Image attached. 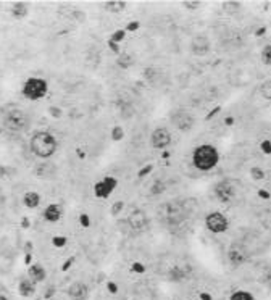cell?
Instances as JSON below:
<instances>
[{
    "label": "cell",
    "instance_id": "3957f363",
    "mask_svg": "<svg viewBox=\"0 0 271 300\" xmlns=\"http://www.w3.org/2000/svg\"><path fill=\"white\" fill-rule=\"evenodd\" d=\"M3 128L8 129V131H13V133H21L28 128L29 124V118L23 110L20 108H13L7 112V115L3 117Z\"/></svg>",
    "mask_w": 271,
    "mask_h": 300
},
{
    "label": "cell",
    "instance_id": "7c38bea8",
    "mask_svg": "<svg viewBox=\"0 0 271 300\" xmlns=\"http://www.w3.org/2000/svg\"><path fill=\"white\" fill-rule=\"evenodd\" d=\"M68 296L73 300H86L89 296V289L84 282H73L68 287Z\"/></svg>",
    "mask_w": 271,
    "mask_h": 300
},
{
    "label": "cell",
    "instance_id": "8fae6325",
    "mask_svg": "<svg viewBox=\"0 0 271 300\" xmlns=\"http://www.w3.org/2000/svg\"><path fill=\"white\" fill-rule=\"evenodd\" d=\"M116 186V180L115 178H105L104 181H100L95 184V187H94V192H95V196L100 197V199H107L111 192H113V189Z\"/></svg>",
    "mask_w": 271,
    "mask_h": 300
},
{
    "label": "cell",
    "instance_id": "9c48e42d",
    "mask_svg": "<svg viewBox=\"0 0 271 300\" xmlns=\"http://www.w3.org/2000/svg\"><path fill=\"white\" fill-rule=\"evenodd\" d=\"M190 50H192V54L197 57L207 55L210 52V39L204 34L195 36L192 42H190Z\"/></svg>",
    "mask_w": 271,
    "mask_h": 300
},
{
    "label": "cell",
    "instance_id": "ac0fdd59",
    "mask_svg": "<svg viewBox=\"0 0 271 300\" xmlns=\"http://www.w3.org/2000/svg\"><path fill=\"white\" fill-rule=\"evenodd\" d=\"M28 5H26L24 2H17V3H13V7H12V15L15 18H24L26 15H28Z\"/></svg>",
    "mask_w": 271,
    "mask_h": 300
},
{
    "label": "cell",
    "instance_id": "52a82bcc",
    "mask_svg": "<svg viewBox=\"0 0 271 300\" xmlns=\"http://www.w3.org/2000/svg\"><path fill=\"white\" fill-rule=\"evenodd\" d=\"M150 142L153 149H165L171 142V133L167 128H157L150 136Z\"/></svg>",
    "mask_w": 271,
    "mask_h": 300
},
{
    "label": "cell",
    "instance_id": "83f0119b",
    "mask_svg": "<svg viewBox=\"0 0 271 300\" xmlns=\"http://www.w3.org/2000/svg\"><path fill=\"white\" fill-rule=\"evenodd\" d=\"M123 208V202H118V203H115L113 205V208H111V212H113V215L116 213H120V210Z\"/></svg>",
    "mask_w": 271,
    "mask_h": 300
},
{
    "label": "cell",
    "instance_id": "6da1fadb",
    "mask_svg": "<svg viewBox=\"0 0 271 300\" xmlns=\"http://www.w3.org/2000/svg\"><path fill=\"white\" fill-rule=\"evenodd\" d=\"M29 147L33 150V154L39 157V159H50L58 149V142L50 133L39 131V133H36L31 138Z\"/></svg>",
    "mask_w": 271,
    "mask_h": 300
},
{
    "label": "cell",
    "instance_id": "8992f818",
    "mask_svg": "<svg viewBox=\"0 0 271 300\" xmlns=\"http://www.w3.org/2000/svg\"><path fill=\"white\" fill-rule=\"evenodd\" d=\"M215 196L220 202H231L236 197V187L229 181H220L215 186Z\"/></svg>",
    "mask_w": 271,
    "mask_h": 300
},
{
    "label": "cell",
    "instance_id": "30bf717a",
    "mask_svg": "<svg viewBox=\"0 0 271 300\" xmlns=\"http://www.w3.org/2000/svg\"><path fill=\"white\" fill-rule=\"evenodd\" d=\"M127 223L134 231H144L148 224V218L142 210H132L131 215L127 217Z\"/></svg>",
    "mask_w": 271,
    "mask_h": 300
},
{
    "label": "cell",
    "instance_id": "f1b7e54d",
    "mask_svg": "<svg viewBox=\"0 0 271 300\" xmlns=\"http://www.w3.org/2000/svg\"><path fill=\"white\" fill-rule=\"evenodd\" d=\"M262 150L267 152V154H271V144H270V142H263V144H262Z\"/></svg>",
    "mask_w": 271,
    "mask_h": 300
},
{
    "label": "cell",
    "instance_id": "f546056e",
    "mask_svg": "<svg viewBox=\"0 0 271 300\" xmlns=\"http://www.w3.org/2000/svg\"><path fill=\"white\" fill-rule=\"evenodd\" d=\"M65 238H57V239H54V244L55 245H65Z\"/></svg>",
    "mask_w": 271,
    "mask_h": 300
},
{
    "label": "cell",
    "instance_id": "5b68a950",
    "mask_svg": "<svg viewBox=\"0 0 271 300\" xmlns=\"http://www.w3.org/2000/svg\"><path fill=\"white\" fill-rule=\"evenodd\" d=\"M205 224L211 233H225L228 229V218L223 213H210L205 220Z\"/></svg>",
    "mask_w": 271,
    "mask_h": 300
},
{
    "label": "cell",
    "instance_id": "44dd1931",
    "mask_svg": "<svg viewBox=\"0 0 271 300\" xmlns=\"http://www.w3.org/2000/svg\"><path fill=\"white\" fill-rule=\"evenodd\" d=\"M262 61L265 65H271V44L265 45L262 49Z\"/></svg>",
    "mask_w": 271,
    "mask_h": 300
},
{
    "label": "cell",
    "instance_id": "4dcf8cb0",
    "mask_svg": "<svg viewBox=\"0 0 271 300\" xmlns=\"http://www.w3.org/2000/svg\"><path fill=\"white\" fill-rule=\"evenodd\" d=\"M81 223H83V226H89V220H87V217H81Z\"/></svg>",
    "mask_w": 271,
    "mask_h": 300
},
{
    "label": "cell",
    "instance_id": "7a4b0ae2",
    "mask_svg": "<svg viewBox=\"0 0 271 300\" xmlns=\"http://www.w3.org/2000/svg\"><path fill=\"white\" fill-rule=\"evenodd\" d=\"M218 160H220V154L213 145H200L194 150L192 155L194 166L200 171H208L215 168Z\"/></svg>",
    "mask_w": 271,
    "mask_h": 300
},
{
    "label": "cell",
    "instance_id": "2e32d148",
    "mask_svg": "<svg viewBox=\"0 0 271 300\" xmlns=\"http://www.w3.org/2000/svg\"><path fill=\"white\" fill-rule=\"evenodd\" d=\"M28 275H29V280H31V281L42 282V281L45 280L47 273H45V270H44V268H42L41 265H33V266H29Z\"/></svg>",
    "mask_w": 271,
    "mask_h": 300
},
{
    "label": "cell",
    "instance_id": "9a60e30c",
    "mask_svg": "<svg viewBox=\"0 0 271 300\" xmlns=\"http://www.w3.org/2000/svg\"><path fill=\"white\" fill-rule=\"evenodd\" d=\"M18 292H20V296H23V297L34 296V292H36V282L31 281L29 278H28V280L20 281V284H18Z\"/></svg>",
    "mask_w": 271,
    "mask_h": 300
},
{
    "label": "cell",
    "instance_id": "277c9868",
    "mask_svg": "<svg viewBox=\"0 0 271 300\" xmlns=\"http://www.w3.org/2000/svg\"><path fill=\"white\" fill-rule=\"evenodd\" d=\"M47 81L42 78H29L23 86V96L29 100H39L47 94Z\"/></svg>",
    "mask_w": 271,
    "mask_h": 300
},
{
    "label": "cell",
    "instance_id": "d6986e66",
    "mask_svg": "<svg viewBox=\"0 0 271 300\" xmlns=\"http://www.w3.org/2000/svg\"><path fill=\"white\" fill-rule=\"evenodd\" d=\"M260 94H262L263 99L271 100V80L265 81L262 86H260Z\"/></svg>",
    "mask_w": 271,
    "mask_h": 300
},
{
    "label": "cell",
    "instance_id": "5bb4252c",
    "mask_svg": "<svg viewBox=\"0 0 271 300\" xmlns=\"http://www.w3.org/2000/svg\"><path fill=\"white\" fill-rule=\"evenodd\" d=\"M62 215H63V210H62L60 205L52 203V205H49V207L45 208L44 218H45L47 221H50V223H57V221L62 218Z\"/></svg>",
    "mask_w": 271,
    "mask_h": 300
},
{
    "label": "cell",
    "instance_id": "1f68e13d",
    "mask_svg": "<svg viewBox=\"0 0 271 300\" xmlns=\"http://www.w3.org/2000/svg\"><path fill=\"white\" fill-rule=\"evenodd\" d=\"M202 299H204V300H210V297L205 296V294H202Z\"/></svg>",
    "mask_w": 271,
    "mask_h": 300
},
{
    "label": "cell",
    "instance_id": "cb8c5ba5",
    "mask_svg": "<svg viewBox=\"0 0 271 300\" xmlns=\"http://www.w3.org/2000/svg\"><path fill=\"white\" fill-rule=\"evenodd\" d=\"M223 8H225L226 12H236V10L241 8V3L239 2H225L223 3Z\"/></svg>",
    "mask_w": 271,
    "mask_h": 300
},
{
    "label": "cell",
    "instance_id": "e0dca14e",
    "mask_svg": "<svg viewBox=\"0 0 271 300\" xmlns=\"http://www.w3.org/2000/svg\"><path fill=\"white\" fill-rule=\"evenodd\" d=\"M23 202L28 208H37L41 203V196L37 192H26L23 197Z\"/></svg>",
    "mask_w": 271,
    "mask_h": 300
},
{
    "label": "cell",
    "instance_id": "4fadbf2b",
    "mask_svg": "<svg viewBox=\"0 0 271 300\" xmlns=\"http://www.w3.org/2000/svg\"><path fill=\"white\" fill-rule=\"evenodd\" d=\"M228 260H229L232 265H242V263H246L247 260V252L244 249H229L228 250Z\"/></svg>",
    "mask_w": 271,
    "mask_h": 300
},
{
    "label": "cell",
    "instance_id": "d4e9b609",
    "mask_svg": "<svg viewBox=\"0 0 271 300\" xmlns=\"http://www.w3.org/2000/svg\"><path fill=\"white\" fill-rule=\"evenodd\" d=\"M118 63H120V65L121 66H129L131 65V63H132V60H131V57L129 55H123V57H121V59L118 60Z\"/></svg>",
    "mask_w": 271,
    "mask_h": 300
},
{
    "label": "cell",
    "instance_id": "ffe728a7",
    "mask_svg": "<svg viewBox=\"0 0 271 300\" xmlns=\"http://www.w3.org/2000/svg\"><path fill=\"white\" fill-rule=\"evenodd\" d=\"M126 3L125 2H107L105 3V8L108 10V12H121V10H125Z\"/></svg>",
    "mask_w": 271,
    "mask_h": 300
},
{
    "label": "cell",
    "instance_id": "7402d4cb",
    "mask_svg": "<svg viewBox=\"0 0 271 300\" xmlns=\"http://www.w3.org/2000/svg\"><path fill=\"white\" fill-rule=\"evenodd\" d=\"M229 300H255V299L252 297V294L244 292V291H237V292L232 294Z\"/></svg>",
    "mask_w": 271,
    "mask_h": 300
},
{
    "label": "cell",
    "instance_id": "603a6c76",
    "mask_svg": "<svg viewBox=\"0 0 271 300\" xmlns=\"http://www.w3.org/2000/svg\"><path fill=\"white\" fill-rule=\"evenodd\" d=\"M250 175H252V178H253V180L260 181V180H263V178H265V171L262 170V168H258V166H253L252 170H250Z\"/></svg>",
    "mask_w": 271,
    "mask_h": 300
},
{
    "label": "cell",
    "instance_id": "ba28073f",
    "mask_svg": "<svg viewBox=\"0 0 271 300\" xmlns=\"http://www.w3.org/2000/svg\"><path fill=\"white\" fill-rule=\"evenodd\" d=\"M171 120H173L171 123L176 126L178 129H181V131H189L194 126V123H195L192 115L188 113V112H184V110H179V112L174 113Z\"/></svg>",
    "mask_w": 271,
    "mask_h": 300
},
{
    "label": "cell",
    "instance_id": "d6a6232c",
    "mask_svg": "<svg viewBox=\"0 0 271 300\" xmlns=\"http://www.w3.org/2000/svg\"><path fill=\"white\" fill-rule=\"evenodd\" d=\"M0 300H8L7 297H3V296H0Z\"/></svg>",
    "mask_w": 271,
    "mask_h": 300
},
{
    "label": "cell",
    "instance_id": "484cf974",
    "mask_svg": "<svg viewBox=\"0 0 271 300\" xmlns=\"http://www.w3.org/2000/svg\"><path fill=\"white\" fill-rule=\"evenodd\" d=\"M121 138H123V129H121V128H115V129H113V139L118 140V139H121Z\"/></svg>",
    "mask_w": 271,
    "mask_h": 300
},
{
    "label": "cell",
    "instance_id": "4316f807",
    "mask_svg": "<svg viewBox=\"0 0 271 300\" xmlns=\"http://www.w3.org/2000/svg\"><path fill=\"white\" fill-rule=\"evenodd\" d=\"M183 5H184L186 8H199L200 2H183Z\"/></svg>",
    "mask_w": 271,
    "mask_h": 300
}]
</instances>
